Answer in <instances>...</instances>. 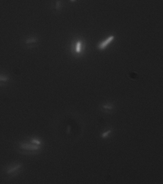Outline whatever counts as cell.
Segmentation results:
<instances>
[{
    "label": "cell",
    "mask_w": 163,
    "mask_h": 184,
    "mask_svg": "<svg viewBox=\"0 0 163 184\" xmlns=\"http://www.w3.org/2000/svg\"><path fill=\"white\" fill-rule=\"evenodd\" d=\"M29 141L32 142L33 144L36 145V146H40L41 147L42 144V141H40L39 138H36V137H33L31 139L29 140Z\"/></svg>",
    "instance_id": "obj_5"
},
{
    "label": "cell",
    "mask_w": 163,
    "mask_h": 184,
    "mask_svg": "<svg viewBox=\"0 0 163 184\" xmlns=\"http://www.w3.org/2000/svg\"><path fill=\"white\" fill-rule=\"evenodd\" d=\"M22 168V165L20 163H16V164H14L10 166L6 170V174L8 175L12 174L14 173L17 172L20 169Z\"/></svg>",
    "instance_id": "obj_3"
},
{
    "label": "cell",
    "mask_w": 163,
    "mask_h": 184,
    "mask_svg": "<svg viewBox=\"0 0 163 184\" xmlns=\"http://www.w3.org/2000/svg\"><path fill=\"white\" fill-rule=\"evenodd\" d=\"M84 49V44L82 41H78L75 43L74 47V53L77 55H80L83 52Z\"/></svg>",
    "instance_id": "obj_4"
},
{
    "label": "cell",
    "mask_w": 163,
    "mask_h": 184,
    "mask_svg": "<svg viewBox=\"0 0 163 184\" xmlns=\"http://www.w3.org/2000/svg\"><path fill=\"white\" fill-rule=\"evenodd\" d=\"M103 108L104 109H108V110H110L112 109V106L110 104H105L103 106Z\"/></svg>",
    "instance_id": "obj_8"
},
{
    "label": "cell",
    "mask_w": 163,
    "mask_h": 184,
    "mask_svg": "<svg viewBox=\"0 0 163 184\" xmlns=\"http://www.w3.org/2000/svg\"><path fill=\"white\" fill-rule=\"evenodd\" d=\"M111 133V130H109L108 131H106L105 132H104L103 134H102V137H103V138H105V137H108L110 134Z\"/></svg>",
    "instance_id": "obj_7"
},
{
    "label": "cell",
    "mask_w": 163,
    "mask_h": 184,
    "mask_svg": "<svg viewBox=\"0 0 163 184\" xmlns=\"http://www.w3.org/2000/svg\"><path fill=\"white\" fill-rule=\"evenodd\" d=\"M9 79L8 77L4 75H0V83H6L8 82Z\"/></svg>",
    "instance_id": "obj_6"
},
{
    "label": "cell",
    "mask_w": 163,
    "mask_h": 184,
    "mask_svg": "<svg viewBox=\"0 0 163 184\" xmlns=\"http://www.w3.org/2000/svg\"><path fill=\"white\" fill-rule=\"evenodd\" d=\"M116 39L115 34H110L105 37L98 43V49L99 50H104L108 48L109 45L112 44Z\"/></svg>",
    "instance_id": "obj_1"
},
{
    "label": "cell",
    "mask_w": 163,
    "mask_h": 184,
    "mask_svg": "<svg viewBox=\"0 0 163 184\" xmlns=\"http://www.w3.org/2000/svg\"><path fill=\"white\" fill-rule=\"evenodd\" d=\"M20 149H21L25 151H29V152H36L39 150L41 147L38 146L33 144L30 141L29 142H24L20 143L19 145Z\"/></svg>",
    "instance_id": "obj_2"
}]
</instances>
